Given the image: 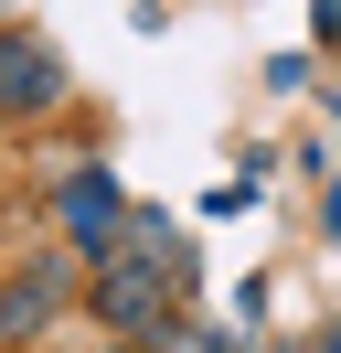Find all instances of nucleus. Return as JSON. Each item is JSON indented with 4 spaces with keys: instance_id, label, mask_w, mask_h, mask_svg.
I'll list each match as a JSON object with an SVG mask.
<instances>
[{
    "instance_id": "obj_1",
    "label": "nucleus",
    "mask_w": 341,
    "mask_h": 353,
    "mask_svg": "<svg viewBox=\"0 0 341 353\" xmlns=\"http://www.w3.org/2000/svg\"><path fill=\"white\" fill-rule=\"evenodd\" d=\"M170 289H182L170 268H149V257H128V246H118L107 268H85V321L118 332V343H149V332L170 321Z\"/></svg>"
},
{
    "instance_id": "obj_2",
    "label": "nucleus",
    "mask_w": 341,
    "mask_h": 353,
    "mask_svg": "<svg viewBox=\"0 0 341 353\" xmlns=\"http://www.w3.org/2000/svg\"><path fill=\"white\" fill-rule=\"evenodd\" d=\"M54 225H64V246H75V268H107V257H118V236H128V193H118V172H107V161L64 172V182H54Z\"/></svg>"
},
{
    "instance_id": "obj_3",
    "label": "nucleus",
    "mask_w": 341,
    "mask_h": 353,
    "mask_svg": "<svg viewBox=\"0 0 341 353\" xmlns=\"http://www.w3.org/2000/svg\"><path fill=\"white\" fill-rule=\"evenodd\" d=\"M75 246H43V257H21L11 279H0V343H43V332L64 321V300H75Z\"/></svg>"
},
{
    "instance_id": "obj_4",
    "label": "nucleus",
    "mask_w": 341,
    "mask_h": 353,
    "mask_svg": "<svg viewBox=\"0 0 341 353\" xmlns=\"http://www.w3.org/2000/svg\"><path fill=\"white\" fill-rule=\"evenodd\" d=\"M64 108V54L43 32H0V118H54Z\"/></svg>"
},
{
    "instance_id": "obj_5",
    "label": "nucleus",
    "mask_w": 341,
    "mask_h": 353,
    "mask_svg": "<svg viewBox=\"0 0 341 353\" xmlns=\"http://www.w3.org/2000/svg\"><path fill=\"white\" fill-rule=\"evenodd\" d=\"M139 353H224V332H170V321H160Z\"/></svg>"
},
{
    "instance_id": "obj_6",
    "label": "nucleus",
    "mask_w": 341,
    "mask_h": 353,
    "mask_svg": "<svg viewBox=\"0 0 341 353\" xmlns=\"http://www.w3.org/2000/svg\"><path fill=\"white\" fill-rule=\"evenodd\" d=\"M96 353H139V343H96Z\"/></svg>"
},
{
    "instance_id": "obj_7",
    "label": "nucleus",
    "mask_w": 341,
    "mask_h": 353,
    "mask_svg": "<svg viewBox=\"0 0 341 353\" xmlns=\"http://www.w3.org/2000/svg\"><path fill=\"white\" fill-rule=\"evenodd\" d=\"M21 353H32V343H21Z\"/></svg>"
}]
</instances>
